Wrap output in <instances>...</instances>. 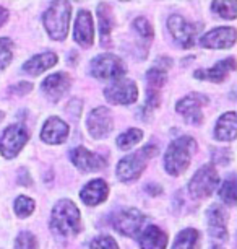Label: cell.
Returning <instances> with one entry per match:
<instances>
[{"label": "cell", "instance_id": "obj_23", "mask_svg": "<svg viewBox=\"0 0 237 249\" xmlns=\"http://www.w3.org/2000/svg\"><path fill=\"white\" fill-rule=\"evenodd\" d=\"M237 134V122H236V112L229 111L222 114L216 122L215 127V137L221 142H234Z\"/></svg>", "mask_w": 237, "mask_h": 249}, {"label": "cell", "instance_id": "obj_9", "mask_svg": "<svg viewBox=\"0 0 237 249\" xmlns=\"http://www.w3.org/2000/svg\"><path fill=\"white\" fill-rule=\"evenodd\" d=\"M104 98L112 105L128 106L133 105L138 100V87L133 80L120 78L117 82H112L104 90Z\"/></svg>", "mask_w": 237, "mask_h": 249}, {"label": "cell", "instance_id": "obj_16", "mask_svg": "<svg viewBox=\"0 0 237 249\" xmlns=\"http://www.w3.org/2000/svg\"><path fill=\"white\" fill-rule=\"evenodd\" d=\"M72 87V78L68 73L65 72H57L52 73L49 77H46L41 83L44 95L49 98L50 101H59L65 93L70 90Z\"/></svg>", "mask_w": 237, "mask_h": 249}, {"label": "cell", "instance_id": "obj_27", "mask_svg": "<svg viewBox=\"0 0 237 249\" xmlns=\"http://www.w3.org/2000/svg\"><path fill=\"white\" fill-rule=\"evenodd\" d=\"M211 8L218 17L224 18V20H236V17H237L236 0H231V2H213Z\"/></svg>", "mask_w": 237, "mask_h": 249}, {"label": "cell", "instance_id": "obj_39", "mask_svg": "<svg viewBox=\"0 0 237 249\" xmlns=\"http://www.w3.org/2000/svg\"><path fill=\"white\" fill-rule=\"evenodd\" d=\"M215 249H220V248H215Z\"/></svg>", "mask_w": 237, "mask_h": 249}, {"label": "cell", "instance_id": "obj_10", "mask_svg": "<svg viewBox=\"0 0 237 249\" xmlns=\"http://www.w3.org/2000/svg\"><path fill=\"white\" fill-rule=\"evenodd\" d=\"M208 105V96L202 95V93H189L187 96L180 98L175 105V111L180 116H184V119L189 124L198 125L203 122V112L202 107Z\"/></svg>", "mask_w": 237, "mask_h": 249}, {"label": "cell", "instance_id": "obj_30", "mask_svg": "<svg viewBox=\"0 0 237 249\" xmlns=\"http://www.w3.org/2000/svg\"><path fill=\"white\" fill-rule=\"evenodd\" d=\"M34 207H36L34 200L30 199V197H26V196L16 197V200H15V213H16V217L28 218L32 212H34Z\"/></svg>", "mask_w": 237, "mask_h": 249}, {"label": "cell", "instance_id": "obj_4", "mask_svg": "<svg viewBox=\"0 0 237 249\" xmlns=\"http://www.w3.org/2000/svg\"><path fill=\"white\" fill-rule=\"evenodd\" d=\"M90 72L97 80H108V82H117L120 78H125L127 69L124 60L115 54L106 53L93 59Z\"/></svg>", "mask_w": 237, "mask_h": 249}, {"label": "cell", "instance_id": "obj_31", "mask_svg": "<svg viewBox=\"0 0 237 249\" xmlns=\"http://www.w3.org/2000/svg\"><path fill=\"white\" fill-rule=\"evenodd\" d=\"M159 101H161V96H159V91L158 90H153V88H148V96H146V101H145V106L142 109V116H143V121L150 119L151 112L159 107Z\"/></svg>", "mask_w": 237, "mask_h": 249}, {"label": "cell", "instance_id": "obj_38", "mask_svg": "<svg viewBox=\"0 0 237 249\" xmlns=\"http://www.w3.org/2000/svg\"><path fill=\"white\" fill-rule=\"evenodd\" d=\"M0 119H3V112H0Z\"/></svg>", "mask_w": 237, "mask_h": 249}, {"label": "cell", "instance_id": "obj_7", "mask_svg": "<svg viewBox=\"0 0 237 249\" xmlns=\"http://www.w3.org/2000/svg\"><path fill=\"white\" fill-rule=\"evenodd\" d=\"M30 140V130L23 124H12L0 134V153L3 158L12 160L21 152Z\"/></svg>", "mask_w": 237, "mask_h": 249}, {"label": "cell", "instance_id": "obj_19", "mask_svg": "<svg viewBox=\"0 0 237 249\" xmlns=\"http://www.w3.org/2000/svg\"><path fill=\"white\" fill-rule=\"evenodd\" d=\"M236 70V59L227 57L224 60H220L210 69H200L195 70V78L205 80V82H213V83H222L229 77L231 72Z\"/></svg>", "mask_w": 237, "mask_h": 249}, {"label": "cell", "instance_id": "obj_32", "mask_svg": "<svg viewBox=\"0 0 237 249\" xmlns=\"http://www.w3.org/2000/svg\"><path fill=\"white\" fill-rule=\"evenodd\" d=\"M220 197L222 200L226 202L227 205H236V179H234V176H231L229 179H226L224 181V184L221 186V189H220Z\"/></svg>", "mask_w": 237, "mask_h": 249}, {"label": "cell", "instance_id": "obj_6", "mask_svg": "<svg viewBox=\"0 0 237 249\" xmlns=\"http://www.w3.org/2000/svg\"><path fill=\"white\" fill-rule=\"evenodd\" d=\"M218 184H220V175H218L215 164H203L189 182V194L198 200L206 199L215 192Z\"/></svg>", "mask_w": 237, "mask_h": 249}, {"label": "cell", "instance_id": "obj_13", "mask_svg": "<svg viewBox=\"0 0 237 249\" xmlns=\"http://www.w3.org/2000/svg\"><path fill=\"white\" fill-rule=\"evenodd\" d=\"M237 31L236 28H215L210 33H206L203 37H200V44L206 49H231L236 44Z\"/></svg>", "mask_w": 237, "mask_h": 249}, {"label": "cell", "instance_id": "obj_35", "mask_svg": "<svg viewBox=\"0 0 237 249\" xmlns=\"http://www.w3.org/2000/svg\"><path fill=\"white\" fill-rule=\"evenodd\" d=\"M90 249H119L117 241L112 236L103 234V236H97L90 243Z\"/></svg>", "mask_w": 237, "mask_h": 249}, {"label": "cell", "instance_id": "obj_5", "mask_svg": "<svg viewBox=\"0 0 237 249\" xmlns=\"http://www.w3.org/2000/svg\"><path fill=\"white\" fill-rule=\"evenodd\" d=\"M202 28L203 25L185 20L182 15H177V13L167 18V30H169L175 43L184 49H190L197 43V37L200 31H202Z\"/></svg>", "mask_w": 237, "mask_h": 249}, {"label": "cell", "instance_id": "obj_36", "mask_svg": "<svg viewBox=\"0 0 237 249\" xmlns=\"http://www.w3.org/2000/svg\"><path fill=\"white\" fill-rule=\"evenodd\" d=\"M31 88H32L31 83H28V82H20V83H16V85H13V87L10 88V91L13 93V95H20V96H23V95H26V93H30V91H31Z\"/></svg>", "mask_w": 237, "mask_h": 249}, {"label": "cell", "instance_id": "obj_17", "mask_svg": "<svg viewBox=\"0 0 237 249\" xmlns=\"http://www.w3.org/2000/svg\"><path fill=\"white\" fill-rule=\"evenodd\" d=\"M73 37H75V43L83 46V48H90L95 43V21H93V15L90 10L78 12Z\"/></svg>", "mask_w": 237, "mask_h": 249}, {"label": "cell", "instance_id": "obj_34", "mask_svg": "<svg viewBox=\"0 0 237 249\" xmlns=\"http://www.w3.org/2000/svg\"><path fill=\"white\" fill-rule=\"evenodd\" d=\"M15 249H38V239L30 231H21L15 239Z\"/></svg>", "mask_w": 237, "mask_h": 249}, {"label": "cell", "instance_id": "obj_2", "mask_svg": "<svg viewBox=\"0 0 237 249\" xmlns=\"http://www.w3.org/2000/svg\"><path fill=\"white\" fill-rule=\"evenodd\" d=\"M197 150V142L190 135H182V137L173 140L164 153V168L167 175L180 176L189 170L192 157Z\"/></svg>", "mask_w": 237, "mask_h": 249}, {"label": "cell", "instance_id": "obj_14", "mask_svg": "<svg viewBox=\"0 0 237 249\" xmlns=\"http://www.w3.org/2000/svg\"><path fill=\"white\" fill-rule=\"evenodd\" d=\"M70 160L72 163L80 170L81 173H95V171H101L106 166L108 160L101 155H96L90 152L85 147H77L70 152Z\"/></svg>", "mask_w": 237, "mask_h": 249}, {"label": "cell", "instance_id": "obj_25", "mask_svg": "<svg viewBox=\"0 0 237 249\" xmlns=\"http://www.w3.org/2000/svg\"><path fill=\"white\" fill-rule=\"evenodd\" d=\"M200 241V233L193 228L182 230L173 243V249H197Z\"/></svg>", "mask_w": 237, "mask_h": 249}, {"label": "cell", "instance_id": "obj_15", "mask_svg": "<svg viewBox=\"0 0 237 249\" xmlns=\"http://www.w3.org/2000/svg\"><path fill=\"white\" fill-rule=\"evenodd\" d=\"M206 220L210 236L220 239V241H227V220H229V213H227L224 207H221L220 204H213L206 210Z\"/></svg>", "mask_w": 237, "mask_h": 249}, {"label": "cell", "instance_id": "obj_11", "mask_svg": "<svg viewBox=\"0 0 237 249\" xmlns=\"http://www.w3.org/2000/svg\"><path fill=\"white\" fill-rule=\"evenodd\" d=\"M86 129L93 139H106L114 129L112 112L106 106H99L90 112L86 119Z\"/></svg>", "mask_w": 237, "mask_h": 249}, {"label": "cell", "instance_id": "obj_18", "mask_svg": "<svg viewBox=\"0 0 237 249\" xmlns=\"http://www.w3.org/2000/svg\"><path fill=\"white\" fill-rule=\"evenodd\" d=\"M68 134H70V127L67 122L54 116L44 122L43 130H41V140L49 145H60L67 140Z\"/></svg>", "mask_w": 237, "mask_h": 249}, {"label": "cell", "instance_id": "obj_28", "mask_svg": "<svg viewBox=\"0 0 237 249\" xmlns=\"http://www.w3.org/2000/svg\"><path fill=\"white\" fill-rule=\"evenodd\" d=\"M167 80V73L166 70L162 69H158V67H153L146 72V82H148V88H153V90H158L164 87Z\"/></svg>", "mask_w": 237, "mask_h": 249}, {"label": "cell", "instance_id": "obj_21", "mask_svg": "<svg viewBox=\"0 0 237 249\" xmlns=\"http://www.w3.org/2000/svg\"><path fill=\"white\" fill-rule=\"evenodd\" d=\"M167 241V234L156 225L145 227L138 234V244L142 249H166Z\"/></svg>", "mask_w": 237, "mask_h": 249}, {"label": "cell", "instance_id": "obj_20", "mask_svg": "<svg viewBox=\"0 0 237 249\" xmlns=\"http://www.w3.org/2000/svg\"><path fill=\"white\" fill-rule=\"evenodd\" d=\"M83 204L95 207L99 205L109 197V184L104 179H93L80 192Z\"/></svg>", "mask_w": 237, "mask_h": 249}, {"label": "cell", "instance_id": "obj_1", "mask_svg": "<svg viewBox=\"0 0 237 249\" xmlns=\"http://www.w3.org/2000/svg\"><path fill=\"white\" fill-rule=\"evenodd\" d=\"M50 230L63 238H72L81 230V213L75 202L62 199L54 205L50 213Z\"/></svg>", "mask_w": 237, "mask_h": 249}, {"label": "cell", "instance_id": "obj_3", "mask_svg": "<svg viewBox=\"0 0 237 249\" xmlns=\"http://www.w3.org/2000/svg\"><path fill=\"white\" fill-rule=\"evenodd\" d=\"M72 5L68 2H52L43 15L44 28L55 41H63L68 35Z\"/></svg>", "mask_w": 237, "mask_h": 249}, {"label": "cell", "instance_id": "obj_12", "mask_svg": "<svg viewBox=\"0 0 237 249\" xmlns=\"http://www.w3.org/2000/svg\"><path fill=\"white\" fill-rule=\"evenodd\" d=\"M146 157L142 152H137L128 157H124L117 164V171L115 175L122 182H133L137 179H140V176L143 175L146 168Z\"/></svg>", "mask_w": 237, "mask_h": 249}, {"label": "cell", "instance_id": "obj_26", "mask_svg": "<svg viewBox=\"0 0 237 249\" xmlns=\"http://www.w3.org/2000/svg\"><path fill=\"white\" fill-rule=\"evenodd\" d=\"M142 139H143V132L140 129H128L117 137V147L122 150H130L137 143H140Z\"/></svg>", "mask_w": 237, "mask_h": 249}, {"label": "cell", "instance_id": "obj_22", "mask_svg": "<svg viewBox=\"0 0 237 249\" xmlns=\"http://www.w3.org/2000/svg\"><path fill=\"white\" fill-rule=\"evenodd\" d=\"M59 62V55L55 53H43V54H38L34 55V57H31L30 60H26L25 64H23V70H25L26 73L32 75V77H38L46 70L52 69L55 64Z\"/></svg>", "mask_w": 237, "mask_h": 249}, {"label": "cell", "instance_id": "obj_33", "mask_svg": "<svg viewBox=\"0 0 237 249\" xmlns=\"http://www.w3.org/2000/svg\"><path fill=\"white\" fill-rule=\"evenodd\" d=\"M133 28L138 31V35L142 36V39H145V41H150L153 39V36H155V31H153V26H151V23L146 20V18H135V21H133Z\"/></svg>", "mask_w": 237, "mask_h": 249}, {"label": "cell", "instance_id": "obj_29", "mask_svg": "<svg viewBox=\"0 0 237 249\" xmlns=\"http://www.w3.org/2000/svg\"><path fill=\"white\" fill-rule=\"evenodd\" d=\"M13 41L10 37H0V70L7 69L13 59Z\"/></svg>", "mask_w": 237, "mask_h": 249}, {"label": "cell", "instance_id": "obj_37", "mask_svg": "<svg viewBox=\"0 0 237 249\" xmlns=\"http://www.w3.org/2000/svg\"><path fill=\"white\" fill-rule=\"evenodd\" d=\"M7 20H8V12H7V8L0 7V28L5 25Z\"/></svg>", "mask_w": 237, "mask_h": 249}, {"label": "cell", "instance_id": "obj_24", "mask_svg": "<svg viewBox=\"0 0 237 249\" xmlns=\"http://www.w3.org/2000/svg\"><path fill=\"white\" fill-rule=\"evenodd\" d=\"M97 21H99V33H101V46L109 48L111 46V33L114 28V18L111 13L108 3H99L97 5Z\"/></svg>", "mask_w": 237, "mask_h": 249}, {"label": "cell", "instance_id": "obj_8", "mask_svg": "<svg viewBox=\"0 0 237 249\" xmlns=\"http://www.w3.org/2000/svg\"><path fill=\"white\" fill-rule=\"evenodd\" d=\"M146 217L138 209L127 207V209L120 210L112 217V227L117 230L120 234L128 238L138 236L140 231L145 228Z\"/></svg>", "mask_w": 237, "mask_h": 249}]
</instances>
